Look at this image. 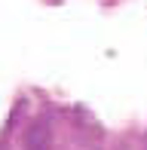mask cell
<instances>
[{"instance_id":"cell-1","label":"cell","mask_w":147,"mask_h":150,"mask_svg":"<svg viewBox=\"0 0 147 150\" xmlns=\"http://www.w3.org/2000/svg\"><path fill=\"white\" fill-rule=\"evenodd\" d=\"M49 144H52L49 120H34L25 132V150H49Z\"/></svg>"}]
</instances>
